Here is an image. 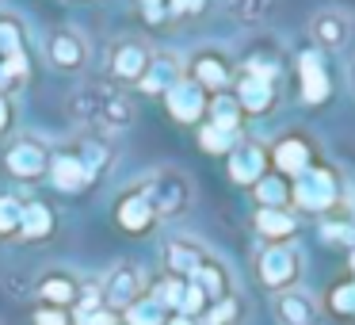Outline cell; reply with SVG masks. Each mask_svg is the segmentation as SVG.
<instances>
[{
  "label": "cell",
  "mask_w": 355,
  "mask_h": 325,
  "mask_svg": "<svg viewBox=\"0 0 355 325\" xmlns=\"http://www.w3.org/2000/svg\"><path fill=\"white\" fill-rule=\"evenodd\" d=\"M237 108L241 115H268L275 108V85L263 77H252V73H241L237 77Z\"/></svg>",
  "instance_id": "obj_16"
},
{
  "label": "cell",
  "mask_w": 355,
  "mask_h": 325,
  "mask_svg": "<svg viewBox=\"0 0 355 325\" xmlns=\"http://www.w3.org/2000/svg\"><path fill=\"white\" fill-rule=\"evenodd\" d=\"M115 218H119V226H123L126 233H146L149 226L157 222L153 210H149V203H146V195H141V188H130V192L115 203Z\"/></svg>",
  "instance_id": "obj_21"
},
{
  "label": "cell",
  "mask_w": 355,
  "mask_h": 325,
  "mask_svg": "<svg viewBox=\"0 0 355 325\" xmlns=\"http://www.w3.org/2000/svg\"><path fill=\"white\" fill-rule=\"evenodd\" d=\"M352 272H355V249H352Z\"/></svg>",
  "instance_id": "obj_40"
},
{
  "label": "cell",
  "mask_w": 355,
  "mask_h": 325,
  "mask_svg": "<svg viewBox=\"0 0 355 325\" xmlns=\"http://www.w3.org/2000/svg\"><path fill=\"white\" fill-rule=\"evenodd\" d=\"M146 291H149V279H146V272H141L134 260L115 264V268H111L107 276H103V283H100L103 306L115 310L119 317H123V310H130V306H134V302H138Z\"/></svg>",
  "instance_id": "obj_5"
},
{
  "label": "cell",
  "mask_w": 355,
  "mask_h": 325,
  "mask_svg": "<svg viewBox=\"0 0 355 325\" xmlns=\"http://www.w3.org/2000/svg\"><path fill=\"white\" fill-rule=\"evenodd\" d=\"M80 291H85V279L65 272V268L42 272L39 283H35V299H39L42 306H58V310H73L80 299Z\"/></svg>",
  "instance_id": "obj_10"
},
{
  "label": "cell",
  "mask_w": 355,
  "mask_h": 325,
  "mask_svg": "<svg viewBox=\"0 0 355 325\" xmlns=\"http://www.w3.org/2000/svg\"><path fill=\"white\" fill-rule=\"evenodd\" d=\"M4 169H8V176L24 180V184L42 180L50 176V149L39 138H16L4 153Z\"/></svg>",
  "instance_id": "obj_8"
},
{
  "label": "cell",
  "mask_w": 355,
  "mask_h": 325,
  "mask_svg": "<svg viewBox=\"0 0 355 325\" xmlns=\"http://www.w3.org/2000/svg\"><path fill=\"white\" fill-rule=\"evenodd\" d=\"M202 8H207V0H168L172 16H199Z\"/></svg>",
  "instance_id": "obj_36"
},
{
  "label": "cell",
  "mask_w": 355,
  "mask_h": 325,
  "mask_svg": "<svg viewBox=\"0 0 355 325\" xmlns=\"http://www.w3.org/2000/svg\"><path fill=\"white\" fill-rule=\"evenodd\" d=\"M187 81H195V85L202 88V92H214L222 96L225 88L233 85V62L225 50H199V54L187 62Z\"/></svg>",
  "instance_id": "obj_9"
},
{
  "label": "cell",
  "mask_w": 355,
  "mask_h": 325,
  "mask_svg": "<svg viewBox=\"0 0 355 325\" xmlns=\"http://www.w3.org/2000/svg\"><path fill=\"white\" fill-rule=\"evenodd\" d=\"M352 88H355V65H352Z\"/></svg>",
  "instance_id": "obj_41"
},
{
  "label": "cell",
  "mask_w": 355,
  "mask_h": 325,
  "mask_svg": "<svg viewBox=\"0 0 355 325\" xmlns=\"http://www.w3.org/2000/svg\"><path fill=\"white\" fill-rule=\"evenodd\" d=\"M309 35H313L321 47L340 50L347 39H352V19H347L344 12H336V8H321L313 19H309Z\"/></svg>",
  "instance_id": "obj_19"
},
{
  "label": "cell",
  "mask_w": 355,
  "mask_h": 325,
  "mask_svg": "<svg viewBox=\"0 0 355 325\" xmlns=\"http://www.w3.org/2000/svg\"><path fill=\"white\" fill-rule=\"evenodd\" d=\"M187 283H195L202 294H207V302H218V299H230L233 294V279H230V268H225L222 260H218L214 253L207 256V260L199 264V272H195Z\"/></svg>",
  "instance_id": "obj_20"
},
{
  "label": "cell",
  "mask_w": 355,
  "mask_h": 325,
  "mask_svg": "<svg viewBox=\"0 0 355 325\" xmlns=\"http://www.w3.org/2000/svg\"><path fill=\"white\" fill-rule=\"evenodd\" d=\"M218 4H222L237 24H260L271 8V0H218Z\"/></svg>",
  "instance_id": "obj_30"
},
{
  "label": "cell",
  "mask_w": 355,
  "mask_h": 325,
  "mask_svg": "<svg viewBox=\"0 0 355 325\" xmlns=\"http://www.w3.org/2000/svg\"><path fill=\"white\" fill-rule=\"evenodd\" d=\"M309 165L313 161H309V142L306 138H294L291 134V138H283L275 146V169L279 172H286V176H302Z\"/></svg>",
  "instance_id": "obj_22"
},
{
  "label": "cell",
  "mask_w": 355,
  "mask_h": 325,
  "mask_svg": "<svg viewBox=\"0 0 355 325\" xmlns=\"http://www.w3.org/2000/svg\"><path fill=\"white\" fill-rule=\"evenodd\" d=\"M12 119H16V111H12L8 96H0V134H8V131H12Z\"/></svg>",
  "instance_id": "obj_37"
},
{
  "label": "cell",
  "mask_w": 355,
  "mask_h": 325,
  "mask_svg": "<svg viewBox=\"0 0 355 325\" xmlns=\"http://www.w3.org/2000/svg\"><path fill=\"white\" fill-rule=\"evenodd\" d=\"M168 317H172V314H168V310H164L149 291L141 294V299L134 302L130 310H123V322H126V325H164Z\"/></svg>",
  "instance_id": "obj_26"
},
{
  "label": "cell",
  "mask_w": 355,
  "mask_h": 325,
  "mask_svg": "<svg viewBox=\"0 0 355 325\" xmlns=\"http://www.w3.org/2000/svg\"><path fill=\"white\" fill-rule=\"evenodd\" d=\"M199 146L207 153H233L241 146V134L237 131H225V126H214V123H202L199 126Z\"/></svg>",
  "instance_id": "obj_27"
},
{
  "label": "cell",
  "mask_w": 355,
  "mask_h": 325,
  "mask_svg": "<svg viewBox=\"0 0 355 325\" xmlns=\"http://www.w3.org/2000/svg\"><path fill=\"white\" fill-rule=\"evenodd\" d=\"M31 195L24 192H0V238H16L24 226V207Z\"/></svg>",
  "instance_id": "obj_25"
},
{
  "label": "cell",
  "mask_w": 355,
  "mask_h": 325,
  "mask_svg": "<svg viewBox=\"0 0 355 325\" xmlns=\"http://www.w3.org/2000/svg\"><path fill=\"white\" fill-rule=\"evenodd\" d=\"M107 165H111V146L92 134L77 149H58V153H50V176H54V184L62 192H85L92 180H100V172Z\"/></svg>",
  "instance_id": "obj_2"
},
{
  "label": "cell",
  "mask_w": 355,
  "mask_h": 325,
  "mask_svg": "<svg viewBox=\"0 0 355 325\" xmlns=\"http://www.w3.org/2000/svg\"><path fill=\"white\" fill-rule=\"evenodd\" d=\"M149 62H153V47L146 39H138V35H123L107 50V73L119 85H138L146 77Z\"/></svg>",
  "instance_id": "obj_6"
},
{
  "label": "cell",
  "mask_w": 355,
  "mask_h": 325,
  "mask_svg": "<svg viewBox=\"0 0 355 325\" xmlns=\"http://www.w3.org/2000/svg\"><path fill=\"white\" fill-rule=\"evenodd\" d=\"M19 233H24V238H31V241L50 238V233H54V210H50L42 199H27V207H24V226H19Z\"/></svg>",
  "instance_id": "obj_24"
},
{
  "label": "cell",
  "mask_w": 355,
  "mask_h": 325,
  "mask_svg": "<svg viewBox=\"0 0 355 325\" xmlns=\"http://www.w3.org/2000/svg\"><path fill=\"white\" fill-rule=\"evenodd\" d=\"M275 317L279 325H321V306L309 291H279L275 294Z\"/></svg>",
  "instance_id": "obj_15"
},
{
  "label": "cell",
  "mask_w": 355,
  "mask_h": 325,
  "mask_svg": "<svg viewBox=\"0 0 355 325\" xmlns=\"http://www.w3.org/2000/svg\"><path fill=\"white\" fill-rule=\"evenodd\" d=\"M237 317H241V302L233 299H218V302H210L207 310H202V317L195 325H237Z\"/></svg>",
  "instance_id": "obj_31"
},
{
  "label": "cell",
  "mask_w": 355,
  "mask_h": 325,
  "mask_svg": "<svg viewBox=\"0 0 355 325\" xmlns=\"http://www.w3.org/2000/svg\"><path fill=\"white\" fill-rule=\"evenodd\" d=\"M164 103H168V111H172V119H176V123H187V126H191V123H202V119H207L210 96L202 92L195 81L184 77L168 96H164Z\"/></svg>",
  "instance_id": "obj_14"
},
{
  "label": "cell",
  "mask_w": 355,
  "mask_h": 325,
  "mask_svg": "<svg viewBox=\"0 0 355 325\" xmlns=\"http://www.w3.org/2000/svg\"><path fill=\"white\" fill-rule=\"evenodd\" d=\"M230 176L237 180V184H260L263 176H268V153H263L256 142H245L241 138V146L230 153Z\"/></svg>",
  "instance_id": "obj_18"
},
{
  "label": "cell",
  "mask_w": 355,
  "mask_h": 325,
  "mask_svg": "<svg viewBox=\"0 0 355 325\" xmlns=\"http://www.w3.org/2000/svg\"><path fill=\"white\" fill-rule=\"evenodd\" d=\"M46 58H50V65H58V69L77 73V69H85V62H88V42L80 39L73 27H58V31H50V39H46Z\"/></svg>",
  "instance_id": "obj_12"
},
{
  "label": "cell",
  "mask_w": 355,
  "mask_h": 325,
  "mask_svg": "<svg viewBox=\"0 0 355 325\" xmlns=\"http://www.w3.org/2000/svg\"><path fill=\"white\" fill-rule=\"evenodd\" d=\"M210 256V249L195 238H168L161 249V260H164V272L168 279H191L199 272V264Z\"/></svg>",
  "instance_id": "obj_11"
},
{
  "label": "cell",
  "mask_w": 355,
  "mask_h": 325,
  "mask_svg": "<svg viewBox=\"0 0 355 325\" xmlns=\"http://www.w3.org/2000/svg\"><path fill=\"white\" fill-rule=\"evenodd\" d=\"M329 306L336 310V314H344V317H355V279L332 287V291H329Z\"/></svg>",
  "instance_id": "obj_32"
},
{
  "label": "cell",
  "mask_w": 355,
  "mask_h": 325,
  "mask_svg": "<svg viewBox=\"0 0 355 325\" xmlns=\"http://www.w3.org/2000/svg\"><path fill=\"white\" fill-rule=\"evenodd\" d=\"M69 119L77 126H88V131H126L134 123V103L123 88H111L103 81H92V85L77 88L69 100Z\"/></svg>",
  "instance_id": "obj_1"
},
{
  "label": "cell",
  "mask_w": 355,
  "mask_h": 325,
  "mask_svg": "<svg viewBox=\"0 0 355 325\" xmlns=\"http://www.w3.org/2000/svg\"><path fill=\"white\" fill-rule=\"evenodd\" d=\"M256 276H260V283L268 287V291H275V294L298 287V276H302L298 245H291V241H275V245L260 249V256H256Z\"/></svg>",
  "instance_id": "obj_4"
},
{
  "label": "cell",
  "mask_w": 355,
  "mask_h": 325,
  "mask_svg": "<svg viewBox=\"0 0 355 325\" xmlns=\"http://www.w3.org/2000/svg\"><path fill=\"white\" fill-rule=\"evenodd\" d=\"M138 188H141V195H146L153 218H176V215H184V210L191 207V195H195L191 180H187L184 172H176V169L153 172V176H149L146 184H138Z\"/></svg>",
  "instance_id": "obj_3"
},
{
  "label": "cell",
  "mask_w": 355,
  "mask_h": 325,
  "mask_svg": "<svg viewBox=\"0 0 355 325\" xmlns=\"http://www.w3.org/2000/svg\"><path fill=\"white\" fill-rule=\"evenodd\" d=\"M241 108H237V100L233 96H214L210 100V108H207V123H214V126H225V131H237L241 134Z\"/></svg>",
  "instance_id": "obj_29"
},
{
  "label": "cell",
  "mask_w": 355,
  "mask_h": 325,
  "mask_svg": "<svg viewBox=\"0 0 355 325\" xmlns=\"http://www.w3.org/2000/svg\"><path fill=\"white\" fill-rule=\"evenodd\" d=\"M164 325H195V317H184V314H172V317H168V322H164Z\"/></svg>",
  "instance_id": "obj_39"
},
{
  "label": "cell",
  "mask_w": 355,
  "mask_h": 325,
  "mask_svg": "<svg viewBox=\"0 0 355 325\" xmlns=\"http://www.w3.org/2000/svg\"><path fill=\"white\" fill-rule=\"evenodd\" d=\"M77 325H123V317L115 314V310H107V306H100V310H92V314H85V317H77Z\"/></svg>",
  "instance_id": "obj_35"
},
{
  "label": "cell",
  "mask_w": 355,
  "mask_h": 325,
  "mask_svg": "<svg viewBox=\"0 0 355 325\" xmlns=\"http://www.w3.org/2000/svg\"><path fill=\"white\" fill-rule=\"evenodd\" d=\"M256 230H260V238H268V245H275V241H291L294 230H298V222L291 218V210L260 207V215H256Z\"/></svg>",
  "instance_id": "obj_23"
},
{
  "label": "cell",
  "mask_w": 355,
  "mask_h": 325,
  "mask_svg": "<svg viewBox=\"0 0 355 325\" xmlns=\"http://www.w3.org/2000/svg\"><path fill=\"white\" fill-rule=\"evenodd\" d=\"M256 199L268 210H286V203H291V184H286L283 176H271L268 172V176L256 184Z\"/></svg>",
  "instance_id": "obj_28"
},
{
  "label": "cell",
  "mask_w": 355,
  "mask_h": 325,
  "mask_svg": "<svg viewBox=\"0 0 355 325\" xmlns=\"http://www.w3.org/2000/svg\"><path fill=\"white\" fill-rule=\"evenodd\" d=\"M298 85H302V100L306 103H324L329 100V73L317 50H302L298 54Z\"/></svg>",
  "instance_id": "obj_17"
},
{
  "label": "cell",
  "mask_w": 355,
  "mask_h": 325,
  "mask_svg": "<svg viewBox=\"0 0 355 325\" xmlns=\"http://www.w3.org/2000/svg\"><path fill=\"white\" fill-rule=\"evenodd\" d=\"M35 325H73V317H69V310L39 306V310H35Z\"/></svg>",
  "instance_id": "obj_34"
},
{
  "label": "cell",
  "mask_w": 355,
  "mask_h": 325,
  "mask_svg": "<svg viewBox=\"0 0 355 325\" xmlns=\"http://www.w3.org/2000/svg\"><path fill=\"white\" fill-rule=\"evenodd\" d=\"M321 238L324 241H340V245L355 249V226L352 222H336V218H324V222H321Z\"/></svg>",
  "instance_id": "obj_33"
},
{
  "label": "cell",
  "mask_w": 355,
  "mask_h": 325,
  "mask_svg": "<svg viewBox=\"0 0 355 325\" xmlns=\"http://www.w3.org/2000/svg\"><path fill=\"white\" fill-rule=\"evenodd\" d=\"M141 8H146V19H161L168 12V0H141Z\"/></svg>",
  "instance_id": "obj_38"
},
{
  "label": "cell",
  "mask_w": 355,
  "mask_h": 325,
  "mask_svg": "<svg viewBox=\"0 0 355 325\" xmlns=\"http://www.w3.org/2000/svg\"><path fill=\"white\" fill-rule=\"evenodd\" d=\"M291 199L298 203L302 210H309V215H324V210H332L336 199H340L336 172L321 169V165H309V169L298 176V184L291 188Z\"/></svg>",
  "instance_id": "obj_7"
},
{
  "label": "cell",
  "mask_w": 355,
  "mask_h": 325,
  "mask_svg": "<svg viewBox=\"0 0 355 325\" xmlns=\"http://www.w3.org/2000/svg\"><path fill=\"white\" fill-rule=\"evenodd\" d=\"M180 81H184V62H180V54H172V50H153V62H149L146 77L138 81V88L141 92H153V96H168Z\"/></svg>",
  "instance_id": "obj_13"
}]
</instances>
